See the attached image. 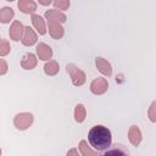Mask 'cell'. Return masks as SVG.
I'll list each match as a JSON object with an SVG mask.
<instances>
[{"instance_id":"1","label":"cell","mask_w":156,"mask_h":156,"mask_svg":"<svg viewBox=\"0 0 156 156\" xmlns=\"http://www.w3.org/2000/svg\"><path fill=\"white\" fill-rule=\"evenodd\" d=\"M88 140L89 144L96 149V150H105L111 145L112 141V136H111V132L107 127L104 126H94L88 134Z\"/></svg>"},{"instance_id":"2","label":"cell","mask_w":156,"mask_h":156,"mask_svg":"<svg viewBox=\"0 0 156 156\" xmlns=\"http://www.w3.org/2000/svg\"><path fill=\"white\" fill-rule=\"evenodd\" d=\"M66 71H67V73L69 74L73 85L80 87V85H83V84L85 83V78H87V77H85V73H84L80 68H78L76 65L68 63V65L66 66Z\"/></svg>"},{"instance_id":"3","label":"cell","mask_w":156,"mask_h":156,"mask_svg":"<svg viewBox=\"0 0 156 156\" xmlns=\"http://www.w3.org/2000/svg\"><path fill=\"white\" fill-rule=\"evenodd\" d=\"M33 115L30 112H21L17 113L13 118V124L17 129L20 130H26L27 128H29L33 123Z\"/></svg>"},{"instance_id":"4","label":"cell","mask_w":156,"mask_h":156,"mask_svg":"<svg viewBox=\"0 0 156 156\" xmlns=\"http://www.w3.org/2000/svg\"><path fill=\"white\" fill-rule=\"evenodd\" d=\"M107 89H108V83L105 78H101V77L95 78L90 84V91L95 95H101L106 93Z\"/></svg>"},{"instance_id":"5","label":"cell","mask_w":156,"mask_h":156,"mask_svg":"<svg viewBox=\"0 0 156 156\" xmlns=\"http://www.w3.org/2000/svg\"><path fill=\"white\" fill-rule=\"evenodd\" d=\"M23 32H24L23 24H22L20 21H13L12 24H11V27H10L9 34H10V38H11L13 41H18L20 39H22Z\"/></svg>"},{"instance_id":"6","label":"cell","mask_w":156,"mask_h":156,"mask_svg":"<svg viewBox=\"0 0 156 156\" xmlns=\"http://www.w3.org/2000/svg\"><path fill=\"white\" fill-rule=\"evenodd\" d=\"M38 40V37L35 34V32L30 28V27H24V32H23V35H22V44L26 45V46H32L37 43Z\"/></svg>"},{"instance_id":"7","label":"cell","mask_w":156,"mask_h":156,"mask_svg":"<svg viewBox=\"0 0 156 156\" xmlns=\"http://www.w3.org/2000/svg\"><path fill=\"white\" fill-rule=\"evenodd\" d=\"M37 55L39 60L41 61H49L52 57V50L51 48L45 43H39L37 46Z\"/></svg>"},{"instance_id":"8","label":"cell","mask_w":156,"mask_h":156,"mask_svg":"<svg viewBox=\"0 0 156 156\" xmlns=\"http://www.w3.org/2000/svg\"><path fill=\"white\" fill-rule=\"evenodd\" d=\"M45 17L48 21H54V22H58V23H63L67 20L66 15L63 12L58 11L57 9H51V10L45 11Z\"/></svg>"},{"instance_id":"9","label":"cell","mask_w":156,"mask_h":156,"mask_svg":"<svg viewBox=\"0 0 156 156\" xmlns=\"http://www.w3.org/2000/svg\"><path fill=\"white\" fill-rule=\"evenodd\" d=\"M48 28H49V33L54 39H61L63 37V28L61 26V23L58 22H54V21H48Z\"/></svg>"},{"instance_id":"10","label":"cell","mask_w":156,"mask_h":156,"mask_svg":"<svg viewBox=\"0 0 156 156\" xmlns=\"http://www.w3.org/2000/svg\"><path fill=\"white\" fill-rule=\"evenodd\" d=\"M95 65H96V68L104 74V76H107L110 77L112 74V67L110 65V62L102 57H96L95 58Z\"/></svg>"},{"instance_id":"11","label":"cell","mask_w":156,"mask_h":156,"mask_svg":"<svg viewBox=\"0 0 156 156\" xmlns=\"http://www.w3.org/2000/svg\"><path fill=\"white\" fill-rule=\"evenodd\" d=\"M128 139L134 146H138L141 143L143 136H141V132L138 126H130V128L128 130Z\"/></svg>"},{"instance_id":"12","label":"cell","mask_w":156,"mask_h":156,"mask_svg":"<svg viewBox=\"0 0 156 156\" xmlns=\"http://www.w3.org/2000/svg\"><path fill=\"white\" fill-rule=\"evenodd\" d=\"M17 6L23 13H33L37 10V2L33 0H20Z\"/></svg>"},{"instance_id":"13","label":"cell","mask_w":156,"mask_h":156,"mask_svg":"<svg viewBox=\"0 0 156 156\" xmlns=\"http://www.w3.org/2000/svg\"><path fill=\"white\" fill-rule=\"evenodd\" d=\"M38 63V60L34 54H26L21 61V66L24 69H33Z\"/></svg>"},{"instance_id":"14","label":"cell","mask_w":156,"mask_h":156,"mask_svg":"<svg viewBox=\"0 0 156 156\" xmlns=\"http://www.w3.org/2000/svg\"><path fill=\"white\" fill-rule=\"evenodd\" d=\"M32 23H33L34 28L37 29V32H38L39 34L43 35V34L46 33L45 22H44V20H43L41 16H39V15H33V16H32Z\"/></svg>"},{"instance_id":"15","label":"cell","mask_w":156,"mask_h":156,"mask_svg":"<svg viewBox=\"0 0 156 156\" xmlns=\"http://www.w3.org/2000/svg\"><path fill=\"white\" fill-rule=\"evenodd\" d=\"M60 71V66L56 61H49L44 66V72L46 76H55Z\"/></svg>"},{"instance_id":"16","label":"cell","mask_w":156,"mask_h":156,"mask_svg":"<svg viewBox=\"0 0 156 156\" xmlns=\"http://www.w3.org/2000/svg\"><path fill=\"white\" fill-rule=\"evenodd\" d=\"M15 13L11 7H2L0 10V22L1 23H9L13 18Z\"/></svg>"},{"instance_id":"17","label":"cell","mask_w":156,"mask_h":156,"mask_svg":"<svg viewBox=\"0 0 156 156\" xmlns=\"http://www.w3.org/2000/svg\"><path fill=\"white\" fill-rule=\"evenodd\" d=\"M85 115H87V111H85L84 105L78 104L76 106V108H74V119H76V122L82 123L85 119Z\"/></svg>"},{"instance_id":"18","label":"cell","mask_w":156,"mask_h":156,"mask_svg":"<svg viewBox=\"0 0 156 156\" xmlns=\"http://www.w3.org/2000/svg\"><path fill=\"white\" fill-rule=\"evenodd\" d=\"M79 151L82 154V156H96L95 151H93L89 146H88V143L85 140H80L79 141Z\"/></svg>"},{"instance_id":"19","label":"cell","mask_w":156,"mask_h":156,"mask_svg":"<svg viewBox=\"0 0 156 156\" xmlns=\"http://www.w3.org/2000/svg\"><path fill=\"white\" fill-rule=\"evenodd\" d=\"M10 50H11L10 44L5 39H1V43H0V55L5 56V55H7L10 52Z\"/></svg>"},{"instance_id":"20","label":"cell","mask_w":156,"mask_h":156,"mask_svg":"<svg viewBox=\"0 0 156 156\" xmlns=\"http://www.w3.org/2000/svg\"><path fill=\"white\" fill-rule=\"evenodd\" d=\"M147 116H149V119L151 122H156V101L151 102L149 111H147Z\"/></svg>"},{"instance_id":"21","label":"cell","mask_w":156,"mask_h":156,"mask_svg":"<svg viewBox=\"0 0 156 156\" xmlns=\"http://www.w3.org/2000/svg\"><path fill=\"white\" fill-rule=\"evenodd\" d=\"M101 156H127V154H126L123 150H119V149H112V150H108V151L104 152Z\"/></svg>"},{"instance_id":"22","label":"cell","mask_w":156,"mask_h":156,"mask_svg":"<svg viewBox=\"0 0 156 156\" xmlns=\"http://www.w3.org/2000/svg\"><path fill=\"white\" fill-rule=\"evenodd\" d=\"M54 5L58 10H67L69 7V1L68 0H56V1H54Z\"/></svg>"},{"instance_id":"23","label":"cell","mask_w":156,"mask_h":156,"mask_svg":"<svg viewBox=\"0 0 156 156\" xmlns=\"http://www.w3.org/2000/svg\"><path fill=\"white\" fill-rule=\"evenodd\" d=\"M6 72H7V65H6L5 60L1 58V60H0V74L2 76V74H5Z\"/></svg>"},{"instance_id":"24","label":"cell","mask_w":156,"mask_h":156,"mask_svg":"<svg viewBox=\"0 0 156 156\" xmlns=\"http://www.w3.org/2000/svg\"><path fill=\"white\" fill-rule=\"evenodd\" d=\"M67 156H80V155L78 154V150L73 147V149L68 150V152H67Z\"/></svg>"},{"instance_id":"25","label":"cell","mask_w":156,"mask_h":156,"mask_svg":"<svg viewBox=\"0 0 156 156\" xmlns=\"http://www.w3.org/2000/svg\"><path fill=\"white\" fill-rule=\"evenodd\" d=\"M39 4H40V5L46 6V5H50V4H51V1H50V0H39Z\"/></svg>"}]
</instances>
